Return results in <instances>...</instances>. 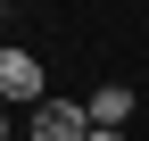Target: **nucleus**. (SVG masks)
<instances>
[{
  "mask_svg": "<svg viewBox=\"0 0 149 141\" xmlns=\"http://www.w3.org/2000/svg\"><path fill=\"white\" fill-rule=\"evenodd\" d=\"M0 100L42 108V58H33V50H0Z\"/></svg>",
  "mask_w": 149,
  "mask_h": 141,
  "instance_id": "2",
  "label": "nucleus"
},
{
  "mask_svg": "<svg viewBox=\"0 0 149 141\" xmlns=\"http://www.w3.org/2000/svg\"><path fill=\"white\" fill-rule=\"evenodd\" d=\"M0 141H8V116H0Z\"/></svg>",
  "mask_w": 149,
  "mask_h": 141,
  "instance_id": "5",
  "label": "nucleus"
},
{
  "mask_svg": "<svg viewBox=\"0 0 149 141\" xmlns=\"http://www.w3.org/2000/svg\"><path fill=\"white\" fill-rule=\"evenodd\" d=\"M91 141H133V133H108V125H91Z\"/></svg>",
  "mask_w": 149,
  "mask_h": 141,
  "instance_id": "4",
  "label": "nucleus"
},
{
  "mask_svg": "<svg viewBox=\"0 0 149 141\" xmlns=\"http://www.w3.org/2000/svg\"><path fill=\"white\" fill-rule=\"evenodd\" d=\"M83 108H91V125H108V133H124V125H133V83H100V91H91Z\"/></svg>",
  "mask_w": 149,
  "mask_h": 141,
  "instance_id": "3",
  "label": "nucleus"
},
{
  "mask_svg": "<svg viewBox=\"0 0 149 141\" xmlns=\"http://www.w3.org/2000/svg\"><path fill=\"white\" fill-rule=\"evenodd\" d=\"M25 133L33 141H91V108H83V100H42Z\"/></svg>",
  "mask_w": 149,
  "mask_h": 141,
  "instance_id": "1",
  "label": "nucleus"
}]
</instances>
